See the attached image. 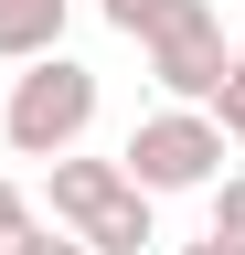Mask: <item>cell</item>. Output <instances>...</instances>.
<instances>
[{
  "mask_svg": "<svg viewBox=\"0 0 245 255\" xmlns=\"http://www.w3.org/2000/svg\"><path fill=\"white\" fill-rule=\"evenodd\" d=\"M85 128H96V64H75L64 43L32 53L0 96V138L11 159H53V149H85Z\"/></svg>",
  "mask_w": 245,
  "mask_h": 255,
  "instance_id": "obj_1",
  "label": "cell"
},
{
  "mask_svg": "<svg viewBox=\"0 0 245 255\" xmlns=\"http://www.w3.org/2000/svg\"><path fill=\"white\" fill-rule=\"evenodd\" d=\"M117 170H128L149 202H171V191H203L213 170H224V128H213V107H192V96H171L160 117L128 128V149H117Z\"/></svg>",
  "mask_w": 245,
  "mask_h": 255,
  "instance_id": "obj_2",
  "label": "cell"
},
{
  "mask_svg": "<svg viewBox=\"0 0 245 255\" xmlns=\"http://www.w3.org/2000/svg\"><path fill=\"white\" fill-rule=\"evenodd\" d=\"M139 64H149V85H160V96H192V107H203L213 75L235 64V53H224V21H213V0H171V11L139 32Z\"/></svg>",
  "mask_w": 245,
  "mask_h": 255,
  "instance_id": "obj_3",
  "label": "cell"
},
{
  "mask_svg": "<svg viewBox=\"0 0 245 255\" xmlns=\"http://www.w3.org/2000/svg\"><path fill=\"white\" fill-rule=\"evenodd\" d=\"M117 191H128L117 159H85V149H53V159H43V202H53V223H75V234L117 202Z\"/></svg>",
  "mask_w": 245,
  "mask_h": 255,
  "instance_id": "obj_4",
  "label": "cell"
},
{
  "mask_svg": "<svg viewBox=\"0 0 245 255\" xmlns=\"http://www.w3.org/2000/svg\"><path fill=\"white\" fill-rule=\"evenodd\" d=\"M64 11L75 0H0V64H32L64 43Z\"/></svg>",
  "mask_w": 245,
  "mask_h": 255,
  "instance_id": "obj_5",
  "label": "cell"
},
{
  "mask_svg": "<svg viewBox=\"0 0 245 255\" xmlns=\"http://www.w3.org/2000/svg\"><path fill=\"white\" fill-rule=\"evenodd\" d=\"M85 245H96V255H139V245H160V213H149V191L128 181L96 223H85Z\"/></svg>",
  "mask_w": 245,
  "mask_h": 255,
  "instance_id": "obj_6",
  "label": "cell"
},
{
  "mask_svg": "<svg viewBox=\"0 0 245 255\" xmlns=\"http://www.w3.org/2000/svg\"><path fill=\"white\" fill-rule=\"evenodd\" d=\"M203 191H213V223H203V234L224 245V255H245V170H213Z\"/></svg>",
  "mask_w": 245,
  "mask_h": 255,
  "instance_id": "obj_7",
  "label": "cell"
},
{
  "mask_svg": "<svg viewBox=\"0 0 245 255\" xmlns=\"http://www.w3.org/2000/svg\"><path fill=\"white\" fill-rule=\"evenodd\" d=\"M203 107H213V128H224V149H245V53L213 75V96H203Z\"/></svg>",
  "mask_w": 245,
  "mask_h": 255,
  "instance_id": "obj_8",
  "label": "cell"
},
{
  "mask_svg": "<svg viewBox=\"0 0 245 255\" xmlns=\"http://www.w3.org/2000/svg\"><path fill=\"white\" fill-rule=\"evenodd\" d=\"M11 255H96V245H85L75 223H43V213H32V223H21V245H11Z\"/></svg>",
  "mask_w": 245,
  "mask_h": 255,
  "instance_id": "obj_9",
  "label": "cell"
},
{
  "mask_svg": "<svg viewBox=\"0 0 245 255\" xmlns=\"http://www.w3.org/2000/svg\"><path fill=\"white\" fill-rule=\"evenodd\" d=\"M96 11H107V32H128V43H139V32H149V21H160V11H171V0H96Z\"/></svg>",
  "mask_w": 245,
  "mask_h": 255,
  "instance_id": "obj_10",
  "label": "cell"
},
{
  "mask_svg": "<svg viewBox=\"0 0 245 255\" xmlns=\"http://www.w3.org/2000/svg\"><path fill=\"white\" fill-rule=\"evenodd\" d=\"M21 223H32V191H21V181H0V255L21 245Z\"/></svg>",
  "mask_w": 245,
  "mask_h": 255,
  "instance_id": "obj_11",
  "label": "cell"
},
{
  "mask_svg": "<svg viewBox=\"0 0 245 255\" xmlns=\"http://www.w3.org/2000/svg\"><path fill=\"white\" fill-rule=\"evenodd\" d=\"M171 255H224V245H213V234H203V245H171Z\"/></svg>",
  "mask_w": 245,
  "mask_h": 255,
  "instance_id": "obj_12",
  "label": "cell"
}]
</instances>
